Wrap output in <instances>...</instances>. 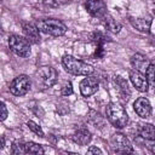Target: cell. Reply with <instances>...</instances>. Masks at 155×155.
<instances>
[{
	"instance_id": "obj_21",
	"label": "cell",
	"mask_w": 155,
	"mask_h": 155,
	"mask_svg": "<svg viewBox=\"0 0 155 155\" xmlns=\"http://www.w3.org/2000/svg\"><path fill=\"white\" fill-rule=\"evenodd\" d=\"M11 153L15 155H21V154H25V149H24V143L22 140H15L11 145Z\"/></svg>"
},
{
	"instance_id": "obj_16",
	"label": "cell",
	"mask_w": 155,
	"mask_h": 155,
	"mask_svg": "<svg viewBox=\"0 0 155 155\" xmlns=\"http://www.w3.org/2000/svg\"><path fill=\"white\" fill-rule=\"evenodd\" d=\"M130 23L132 24L133 28H136L137 30L143 31V33H148L150 30V25H151V21L145 19V18H130Z\"/></svg>"
},
{
	"instance_id": "obj_7",
	"label": "cell",
	"mask_w": 155,
	"mask_h": 155,
	"mask_svg": "<svg viewBox=\"0 0 155 155\" xmlns=\"http://www.w3.org/2000/svg\"><path fill=\"white\" fill-rule=\"evenodd\" d=\"M30 85H31V82H30V79L28 75H24V74L18 75L10 84V92L17 97L24 96L30 90Z\"/></svg>"
},
{
	"instance_id": "obj_3",
	"label": "cell",
	"mask_w": 155,
	"mask_h": 155,
	"mask_svg": "<svg viewBox=\"0 0 155 155\" xmlns=\"http://www.w3.org/2000/svg\"><path fill=\"white\" fill-rule=\"evenodd\" d=\"M105 115L109 122L116 128H122L128 122V115L125 108L119 103H109L105 107Z\"/></svg>"
},
{
	"instance_id": "obj_27",
	"label": "cell",
	"mask_w": 155,
	"mask_h": 155,
	"mask_svg": "<svg viewBox=\"0 0 155 155\" xmlns=\"http://www.w3.org/2000/svg\"><path fill=\"white\" fill-rule=\"evenodd\" d=\"M2 38H4V31L1 30V28H0V41L2 40Z\"/></svg>"
},
{
	"instance_id": "obj_6",
	"label": "cell",
	"mask_w": 155,
	"mask_h": 155,
	"mask_svg": "<svg viewBox=\"0 0 155 155\" xmlns=\"http://www.w3.org/2000/svg\"><path fill=\"white\" fill-rule=\"evenodd\" d=\"M110 148L114 153H120V154H128L133 153V147L128 138L122 134V133H115L110 138Z\"/></svg>"
},
{
	"instance_id": "obj_18",
	"label": "cell",
	"mask_w": 155,
	"mask_h": 155,
	"mask_svg": "<svg viewBox=\"0 0 155 155\" xmlns=\"http://www.w3.org/2000/svg\"><path fill=\"white\" fill-rule=\"evenodd\" d=\"M139 136L145 140H154L155 139V130L151 124H144L139 128Z\"/></svg>"
},
{
	"instance_id": "obj_12",
	"label": "cell",
	"mask_w": 155,
	"mask_h": 155,
	"mask_svg": "<svg viewBox=\"0 0 155 155\" xmlns=\"http://www.w3.org/2000/svg\"><path fill=\"white\" fill-rule=\"evenodd\" d=\"M133 109L136 111V114L142 117V119H147L150 116L151 114V105L150 102L148 101V98L145 97H139L136 99V102L133 103Z\"/></svg>"
},
{
	"instance_id": "obj_11",
	"label": "cell",
	"mask_w": 155,
	"mask_h": 155,
	"mask_svg": "<svg viewBox=\"0 0 155 155\" xmlns=\"http://www.w3.org/2000/svg\"><path fill=\"white\" fill-rule=\"evenodd\" d=\"M22 30L29 44H39L40 42V30L36 24L30 22H22Z\"/></svg>"
},
{
	"instance_id": "obj_20",
	"label": "cell",
	"mask_w": 155,
	"mask_h": 155,
	"mask_svg": "<svg viewBox=\"0 0 155 155\" xmlns=\"http://www.w3.org/2000/svg\"><path fill=\"white\" fill-rule=\"evenodd\" d=\"M145 74V78H147V81H148V84H149V86H154V79H155V65H154V63H149V65L147 67V69H145V71H144Z\"/></svg>"
},
{
	"instance_id": "obj_4",
	"label": "cell",
	"mask_w": 155,
	"mask_h": 155,
	"mask_svg": "<svg viewBox=\"0 0 155 155\" xmlns=\"http://www.w3.org/2000/svg\"><path fill=\"white\" fill-rule=\"evenodd\" d=\"M36 27L40 31L51 36H62L67 33V25L62 21L56 18L41 19L36 23Z\"/></svg>"
},
{
	"instance_id": "obj_23",
	"label": "cell",
	"mask_w": 155,
	"mask_h": 155,
	"mask_svg": "<svg viewBox=\"0 0 155 155\" xmlns=\"http://www.w3.org/2000/svg\"><path fill=\"white\" fill-rule=\"evenodd\" d=\"M71 93H73V85H71V82H67V84L62 87L61 94H62V96H70Z\"/></svg>"
},
{
	"instance_id": "obj_5",
	"label": "cell",
	"mask_w": 155,
	"mask_h": 155,
	"mask_svg": "<svg viewBox=\"0 0 155 155\" xmlns=\"http://www.w3.org/2000/svg\"><path fill=\"white\" fill-rule=\"evenodd\" d=\"M8 47L18 57L25 58L30 54V45L28 40L17 34H13L8 38Z\"/></svg>"
},
{
	"instance_id": "obj_15",
	"label": "cell",
	"mask_w": 155,
	"mask_h": 155,
	"mask_svg": "<svg viewBox=\"0 0 155 155\" xmlns=\"http://www.w3.org/2000/svg\"><path fill=\"white\" fill-rule=\"evenodd\" d=\"M114 82H115L116 88H117L120 96L122 97V99L124 101H128V98L131 96V90L128 87V82L122 76H116L114 79Z\"/></svg>"
},
{
	"instance_id": "obj_25",
	"label": "cell",
	"mask_w": 155,
	"mask_h": 155,
	"mask_svg": "<svg viewBox=\"0 0 155 155\" xmlns=\"http://www.w3.org/2000/svg\"><path fill=\"white\" fill-rule=\"evenodd\" d=\"M42 4L46 6V7H50V8H56L59 6L61 1L59 0H42Z\"/></svg>"
},
{
	"instance_id": "obj_24",
	"label": "cell",
	"mask_w": 155,
	"mask_h": 155,
	"mask_svg": "<svg viewBox=\"0 0 155 155\" xmlns=\"http://www.w3.org/2000/svg\"><path fill=\"white\" fill-rule=\"evenodd\" d=\"M8 115V111H7V108L5 105V103L2 101H0V121H4Z\"/></svg>"
},
{
	"instance_id": "obj_8",
	"label": "cell",
	"mask_w": 155,
	"mask_h": 155,
	"mask_svg": "<svg viewBox=\"0 0 155 155\" xmlns=\"http://www.w3.org/2000/svg\"><path fill=\"white\" fill-rule=\"evenodd\" d=\"M85 7L92 17L102 18L107 13V5L103 0H87Z\"/></svg>"
},
{
	"instance_id": "obj_9",
	"label": "cell",
	"mask_w": 155,
	"mask_h": 155,
	"mask_svg": "<svg viewBox=\"0 0 155 155\" xmlns=\"http://www.w3.org/2000/svg\"><path fill=\"white\" fill-rule=\"evenodd\" d=\"M98 86L99 82L96 78L88 75L87 78H85L84 80H81L80 82V92L84 97H90L92 94H94L98 91Z\"/></svg>"
},
{
	"instance_id": "obj_1",
	"label": "cell",
	"mask_w": 155,
	"mask_h": 155,
	"mask_svg": "<svg viewBox=\"0 0 155 155\" xmlns=\"http://www.w3.org/2000/svg\"><path fill=\"white\" fill-rule=\"evenodd\" d=\"M62 64H63L64 69L71 75L88 76L94 73V68L91 64H87L70 54H65L62 58Z\"/></svg>"
},
{
	"instance_id": "obj_19",
	"label": "cell",
	"mask_w": 155,
	"mask_h": 155,
	"mask_svg": "<svg viewBox=\"0 0 155 155\" xmlns=\"http://www.w3.org/2000/svg\"><path fill=\"white\" fill-rule=\"evenodd\" d=\"M24 149H25V154H35V155H39V154H44L45 153L44 148L40 144H36L34 142H27V143H24Z\"/></svg>"
},
{
	"instance_id": "obj_26",
	"label": "cell",
	"mask_w": 155,
	"mask_h": 155,
	"mask_svg": "<svg viewBox=\"0 0 155 155\" xmlns=\"http://www.w3.org/2000/svg\"><path fill=\"white\" fill-rule=\"evenodd\" d=\"M87 154H102V150L96 147H91V148H88Z\"/></svg>"
},
{
	"instance_id": "obj_2",
	"label": "cell",
	"mask_w": 155,
	"mask_h": 155,
	"mask_svg": "<svg viewBox=\"0 0 155 155\" xmlns=\"http://www.w3.org/2000/svg\"><path fill=\"white\" fill-rule=\"evenodd\" d=\"M58 79V73L54 68L50 65L40 67L34 74V84L40 90H46L52 87Z\"/></svg>"
},
{
	"instance_id": "obj_10",
	"label": "cell",
	"mask_w": 155,
	"mask_h": 155,
	"mask_svg": "<svg viewBox=\"0 0 155 155\" xmlns=\"http://www.w3.org/2000/svg\"><path fill=\"white\" fill-rule=\"evenodd\" d=\"M130 80H131L132 85L136 87L137 91H139V92H147L148 91L149 84L147 81V78H145L144 73L133 69V70L130 71Z\"/></svg>"
},
{
	"instance_id": "obj_17",
	"label": "cell",
	"mask_w": 155,
	"mask_h": 155,
	"mask_svg": "<svg viewBox=\"0 0 155 155\" xmlns=\"http://www.w3.org/2000/svg\"><path fill=\"white\" fill-rule=\"evenodd\" d=\"M102 18H103L104 28H105L108 31L114 33V34H117V33L121 30V24H120L116 19H114L111 16H107V15H104Z\"/></svg>"
},
{
	"instance_id": "obj_14",
	"label": "cell",
	"mask_w": 155,
	"mask_h": 155,
	"mask_svg": "<svg viewBox=\"0 0 155 155\" xmlns=\"http://www.w3.org/2000/svg\"><path fill=\"white\" fill-rule=\"evenodd\" d=\"M149 59L147 58V56L142 54V53H134L132 57H131V65L133 69L136 70H139L142 73L145 71L147 67L149 65Z\"/></svg>"
},
{
	"instance_id": "obj_22",
	"label": "cell",
	"mask_w": 155,
	"mask_h": 155,
	"mask_svg": "<svg viewBox=\"0 0 155 155\" xmlns=\"http://www.w3.org/2000/svg\"><path fill=\"white\" fill-rule=\"evenodd\" d=\"M27 126L29 127V130L31 131V132H34L36 136H39V137H44L45 134H44V131L41 130V127L38 125V124H35L34 121H28L27 122Z\"/></svg>"
},
{
	"instance_id": "obj_13",
	"label": "cell",
	"mask_w": 155,
	"mask_h": 155,
	"mask_svg": "<svg viewBox=\"0 0 155 155\" xmlns=\"http://www.w3.org/2000/svg\"><path fill=\"white\" fill-rule=\"evenodd\" d=\"M91 139H92L91 132H90L86 127H80V128H78V130L74 132V134H73V140H74L76 144L81 145V147L87 145V144L91 142Z\"/></svg>"
}]
</instances>
